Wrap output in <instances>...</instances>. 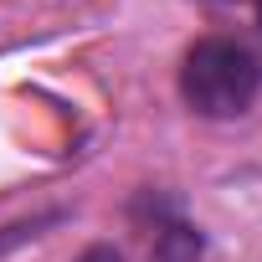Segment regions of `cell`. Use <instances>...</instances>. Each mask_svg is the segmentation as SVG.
<instances>
[{
  "mask_svg": "<svg viewBox=\"0 0 262 262\" xmlns=\"http://www.w3.org/2000/svg\"><path fill=\"white\" fill-rule=\"evenodd\" d=\"M262 93V62L231 36H201L180 62V98L195 118H242Z\"/></svg>",
  "mask_w": 262,
  "mask_h": 262,
  "instance_id": "1",
  "label": "cell"
},
{
  "mask_svg": "<svg viewBox=\"0 0 262 262\" xmlns=\"http://www.w3.org/2000/svg\"><path fill=\"white\" fill-rule=\"evenodd\" d=\"M155 201V236H149V257L155 262H201L206 257V231L195 221H185L170 201Z\"/></svg>",
  "mask_w": 262,
  "mask_h": 262,
  "instance_id": "2",
  "label": "cell"
},
{
  "mask_svg": "<svg viewBox=\"0 0 262 262\" xmlns=\"http://www.w3.org/2000/svg\"><path fill=\"white\" fill-rule=\"evenodd\" d=\"M72 211L67 206H47V211H36V216H21V221H6L0 226V257H11V252H21L26 242H41L52 226H62Z\"/></svg>",
  "mask_w": 262,
  "mask_h": 262,
  "instance_id": "3",
  "label": "cell"
},
{
  "mask_svg": "<svg viewBox=\"0 0 262 262\" xmlns=\"http://www.w3.org/2000/svg\"><path fill=\"white\" fill-rule=\"evenodd\" d=\"M72 262H123V252L113 247V242H93L82 257H72Z\"/></svg>",
  "mask_w": 262,
  "mask_h": 262,
  "instance_id": "4",
  "label": "cell"
},
{
  "mask_svg": "<svg viewBox=\"0 0 262 262\" xmlns=\"http://www.w3.org/2000/svg\"><path fill=\"white\" fill-rule=\"evenodd\" d=\"M257 26H262V0H257Z\"/></svg>",
  "mask_w": 262,
  "mask_h": 262,
  "instance_id": "5",
  "label": "cell"
}]
</instances>
